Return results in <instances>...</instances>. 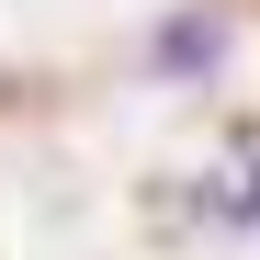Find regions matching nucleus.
I'll return each mask as SVG.
<instances>
[{"label":"nucleus","mask_w":260,"mask_h":260,"mask_svg":"<svg viewBox=\"0 0 260 260\" xmlns=\"http://www.w3.org/2000/svg\"><path fill=\"white\" fill-rule=\"evenodd\" d=\"M181 204L204 215V226H260V147H238L226 170H204V181H192Z\"/></svg>","instance_id":"nucleus-1"},{"label":"nucleus","mask_w":260,"mask_h":260,"mask_svg":"<svg viewBox=\"0 0 260 260\" xmlns=\"http://www.w3.org/2000/svg\"><path fill=\"white\" fill-rule=\"evenodd\" d=\"M215 57H226V34H215L204 12H192V23H170V34H158V68H215Z\"/></svg>","instance_id":"nucleus-2"}]
</instances>
